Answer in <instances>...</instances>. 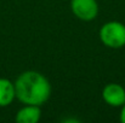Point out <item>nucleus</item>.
<instances>
[{
  "instance_id": "f03ea898",
  "label": "nucleus",
  "mask_w": 125,
  "mask_h": 123,
  "mask_svg": "<svg viewBox=\"0 0 125 123\" xmlns=\"http://www.w3.org/2000/svg\"><path fill=\"white\" fill-rule=\"evenodd\" d=\"M100 40L109 48H122L125 46V25L112 21L103 24L100 29Z\"/></svg>"
},
{
  "instance_id": "39448f33",
  "label": "nucleus",
  "mask_w": 125,
  "mask_h": 123,
  "mask_svg": "<svg viewBox=\"0 0 125 123\" xmlns=\"http://www.w3.org/2000/svg\"><path fill=\"white\" fill-rule=\"evenodd\" d=\"M42 117L40 106L38 105H26L16 115V121L18 123H37Z\"/></svg>"
},
{
  "instance_id": "423d86ee",
  "label": "nucleus",
  "mask_w": 125,
  "mask_h": 123,
  "mask_svg": "<svg viewBox=\"0 0 125 123\" xmlns=\"http://www.w3.org/2000/svg\"><path fill=\"white\" fill-rule=\"evenodd\" d=\"M15 98V83H12L7 79H0V106H9Z\"/></svg>"
},
{
  "instance_id": "0eeeda50",
  "label": "nucleus",
  "mask_w": 125,
  "mask_h": 123,
  "mask_svg": "<svg viewBox=\"0 0 125 123\" xmlns=\"http://www.w3.org/2000/svg\"><path fill=\"white\" fill-rule=\"evenodd\" d=\"M119 120L122 123H125V103L124 105L122 106V111H120V115H119Z\"/></svg>"
},
{
  "instance_id": "7ed1b4c3",
  "label": "nucleus",
  "mask_w": 125,
  "mask_h": 123,
  "mask_svg": "<svg viewBox=\"0 0 125 123\" xmlns=\"http://www.w3.org/2000/svg\"><path fill=\"white\" fill-rule=\"evenodd\" d=\"M73 15L84 22H90L97 17L98 5L96 0H71Z\"/></svg>"
},
{
  "instance_id": "20e7f679",
  "label": "nucleus",
  "mask_w": 125,
  "mask_h": 123,
  "mask_svg": "<svg viewBox=\"0 0 125 123\" xmlns=\"http://www.w3.org/2000/svg\"><path fill=\"white\" fill-rule=\"evenodd\" d=\"M102 98L109 106H123L125 103L124 87L118 83H108L102 90Z\"/></svg>"
},
{
  "instance_id": "f257e3e1",
  "label": "nucleus",
  "mask_w": 125,
  "mask_h": 123,
  "mask_svg": "<svg viewBox=\"0 0 125 123\" xmlns=\"http://www.w3.org/2000/svg\"><path fill=\"white\" fill-rule=\"evenodd\" d=\"M16 98L24 105L40 106L51 94V86L47 79L37 71H26L15 82Z\"/></svg>"
}]
</instances>
